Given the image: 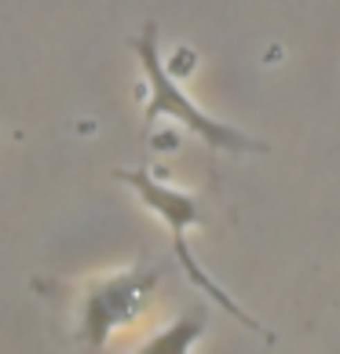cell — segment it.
Wrapping results in <instances>:
<instances>
[{
    "label": "cell",
    "mask_w": 340,
    "mask_h": 354,
    "mask_svg": "<svg viewBox=\"0 0 340 354\" xmlns=\"http://www.w3.org/2000/svg\"><path fill=\"white\" fill-rule=\"evenodd\" d=\"M161 270H125L110 281L91 285V292L84 299V322H81V336L88 347H102L110 339L117 325L139 318V310L147 307V296L158 288Z\"/></svg>",
    "instance_id": "3957f363"
},
{
    "label": "cell",
    "mask_w": 340,
    "mask_h": 354,
    "mask_svg": "<svg viewBox=\"0 0 340 354\" xmlns=\"http://www.w3.org/2000/svg\"><path fill=\"white\" fill-rule=\"evenodd\" d=\"M128 48L136 51V59L143 66V77H147V84H150L147 128H154L158 117H172V121H179L187 132H194L205 147H213V150H227V153H264L267 150V142L245 136L242 128L224 124V121H216V117H208L205 110L194 106V99L172 81V70L165 66V59L158 51V26L154 22L143 26V33L132 37Z\"/></svg>",
    "instance_id": "6da1fadb"
},
{
    "label": "cell",
    "mask_w": 340,
    "mask_h": 354,
    "mask_svg": "<svg viewBox=\"0 0 340 354\" xmlns=\"http://www.w3.org/2000/svg\"><path fill=\"white\" fill-rule=\"evenodd\" d=\"M202 333H205V310H190V314H183L176 325H168L158 339H150L143 351L147 354H183V351H190L198 344Z\"/></svg>",
    "instance_id": "277c9868"
},
{
    "label": "cell",
    "mask_w": 340,
    "mask_h": 354,
    "mask_svg": "<svg viewBox=\"0 0 340 354\" xmlns=\"http://www.w3.org/2000/svg\"><path fill=\"white\" fill-rule=\"evenodd\" d=\"M114 179L117 183H125L128 190L136 194V198L150 208L158 219H165V227L172 230V252H176V259H179V267L187 270V281L194 285V288H202V292L213 299L216 307H224L231 318H238L242 325H249V329H256V333H264L260 329V322L256 318H249L234 299L220 288L213 278L205 274V267L198 263V259L190 256V245H187V230L190 227H202V205H198V198L194 194H187V190H176V187H168V183H161L158 176L150 172V168H121V172H114Z\"/></svg>",
    "instance_id": "7a4b0ae2"
}]
</instances>
